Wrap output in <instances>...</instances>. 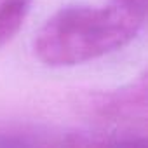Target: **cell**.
Wrapping results in <instances>:
<instances>
[{
	"instance_id": "6da1fadb",
	"label": "cell",
	"mask_w": 148,
	"mask_h": 148,
	"mask_svg": "<svg viewBox=\"0 0 148 148\" xmlns=\"http://www.w3.org/2000/svg\"><path fill=\"white\" fill-rule=\"evenodd\" d=\"M145 16L122 5L71 4L54 12L35 33L33 52L47 66H77L131 44Z\"/></svg>"
},
{
	"instance_id": "7a4b0ae2",
	"label": "cell",
	"mask_w": 148,
	"mask_h": 148,
	"mask_svg": "<svg viewBox=\"0 0 148 148\" xmlns=\"http://www.w3.org/2000/svg\"><path fill=\"white\" fill-rule=\"evenodd\" d=\"M87 115L99 131L112 134L119 143L146 138L148 120V80L143 73L134 82L115 91L87 96L84 101Z\"/></svg>"
},
{
	"instance_id": "3957f363",
	"label": "cell",
	"mask_w": 148,
	"mask_h": 148,
	"mask_svg": "<svg viewBox=\"0 0 148 148\" xmlns=\"http://www.w3.org/2000/svg\"><path fill=\"white\" fill-rule=\"evenodd\" d=\"M82 131H56L30 124H0V146H82Z\"/></svg>"
},
{
	"instance_id": "277c9868",
	"label": "cell",
	"mask_w": 148,
	"mask_h": 148,
	"mask_svg": "<svg viewBox=\"0 0 148 148\" xmlns=\"http://www.w3.org/2000/svg\"><path fill=\"white\" fill-rule=\"evenodd\" d=\"M32 0H0V49L7 45L25 25Z\"/></svg>"
},
{
	"instance_id": "5b68a950",
	"label": "cell",
	"mask_w": 148,
	"mask_h": 148,
	"mask_svg": "<svg viewBox=\"0 0 148 148\" xmlns=\"http://www.w3.org/2000/svg\"><path fill=\"white\" fill-rule=\"evenodd\" d=\"M117 4H122V5H125V7H129V9H132V11H136L138 14H141V16H145V9H146V0H117Z\"/></svg>"
}]
</instances>
